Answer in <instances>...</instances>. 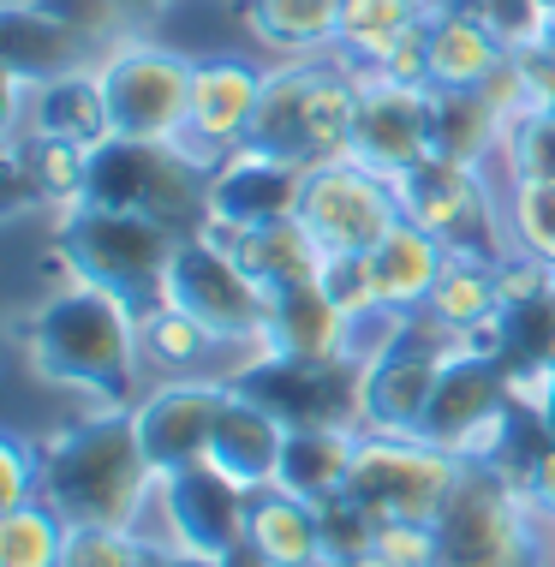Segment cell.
<instances>
[{"instance_id":"cell-1","label":"cell","mask_w":555,"mask_h":567,"mask_svg":"<svg viewBox=\"0 0 555 567\" xmlns=\"http://www.w3.org/2000/svg\"><path fill=\"white\" fill-rule=\"evenodd\" d=\"M137 317L144 311L114 287L66 281L24 317L30 364H37V377L79 389L102 406H137L132 389H137V371H144Z\"/></svg>"},{"instance_id":"cell-2","label":"cell","mask_w":555,"mask_h":567,"mask_svg":"<svg viewBox=\"0 0 555 567\" xmlns=\"http://www.w3.org/2000/svg\"><path fill=\"white\" fill-rule=\"evenodd\" d=\"M162 472L150 466L144 436L132 424V406H102L84 424L60 431L42 449V496L72 526H132L144 532V514L156 508Z\"/></svg>"},{"instance_id":"cell-3","label":"cell","mask_w":555,"mask_h":567,"mask_svg":"<svg viewBox=\"0 0 555 567\" xmlns=\"http://www.w3.org/2000/svg\"><path fill=\"white\" fill-rule=\"evenodd\" d=\"M537 502L502 460H466L454 496L442 502L436 567H544L537 556Z\"/></svg>"},{"instance_id":"cell-4","label":"cell","mask_w":555,"mask_h":567,"mask_svg":"<svg viewBox=\"0 0 555 567\" xmlns=\"http://www.w3.org/2000/svg\"><path fill=\"white\" fill-rule=\"evenodd\" d=\"M84 204L132 209V216L162 221L174 239H192L209 227V167H197L179 144H114L90 150V186Z\"/></svg>"},{"instance_id":"cell-5","label":"cell","mask_w":555,"mask_h":567,"mask_svg":"<svg viewBox=\"0 0 555 567\" xmlns=\"http://www.w3.org/2000/svg\"><path fill=\"white\" fill-rule=\"evenodd\" d=\"M174 234L150 216H132V209H96L79 204L60 216V264H66L72 281H96L126 293L137 311L162 299L167 264H174Z\"/></svg>"},{"instance_id":"cell-6","label":"cell","mask_w":555,"mask_h":567,"mask_svg":"<svg viewBox=\"0 0 555 567\" xmlns=\"http://www.w3.org/2000/svg\"><path fill=\"white\" fill-rule=\"evenodd\" d=\"M96 79L107 96L114 137H132V144H179L185 137L197 84L192 54L167 49V42H120L114 54H102Z\"/></svg>"},{"instance_id":"cell-7","label":"cell","mask_w":555,"mask_h":567,"mask_svg":"<svg viewBox=\"0 0 555 567\" xmlns=\"http://www.w3.org/2000/svg\"><path fill=\"white\" fill-rule=\"evenodd\" d=\"M407 221H419L424 234H436L449 251H477V257H502L514 251L507 239V204L490 186L484 167L454 162V156H430L412 174L394 179Z\"/></svg>"},{"instance_id":"cell-8","label":"cell","mask_w":555,"mask_h":567,"mask_svg":"<svg viewBox=\"0 0 555 567\" xmlns=\"http://www.w3.org/2000/svg\"><path fill=\"white\" fill-rule=\"evenodd\" d=\"M299 221L311 227L329 257H370L407 221V209H400V186L389 174H377V167L352 156H335L305 167Z\"/></svg>"},{"instance_id":"cell-9","label":"cell","mask_w":555,"mask_h":567,"mask_svg":"<svg viewBox=\"0 0 555 567\" xmlns=\"http://www.w3.org/2000/svg\"><path fill=\"white\" fill-rule=\"evenodd\" d=\"M162 299L179 305V311H192L197 323H209L215 334H227L234 347H257V352H264L269 287L257 281V275H245V264L209 234V227L174 245Z\"/></svg>"},{"instance_id":"cell-10","label":"cell","mask_w":555,"mask_h":567,"mask_svg":"<svg viewBox=\"0 0 555 567\" xmlns=\"http://www.w3.org/2000/svg\"><path fill=\"white\" fill-rule=\"evenodd\" d=\"M460 466L449 449L424 436H382L364 431L359 436V460H352V484L347 496H359L377 519H436L442 502L454 496Z\"/></svg>"},{"instance_id":"cell-11","label":"cell","mask_w":555,"mask_h":567,"mask_svg":"<svg viewBox=\"0 0 555 567\" xmlns=\"http://www.w3.org/2000/svg\"><path fill=\"white\" fill-rule=\"evenodd\" d=\"M514 394H507V364L502 359H466L442 364L436 401L424 412V442L449 449L454 460H502L514 442Z\"/></svg>"},{"instance_id":"cell-12","label":"cell","mask_w":555,"mask_h":567,"mask_svg":"<svg viewBox=\"0 0 555 567\" xmlns=\"http://www.w3.org/2000/svg\"><path fill=\"white\" fill-rule=\"evenodd\" d=\"M239 394L269 406L287 431H322L347 424L359 431V364L352 359H281V352H251L234 377Z\"/></svg>"},{"instance_id":"cell-13","label":"cell","mask_w":555,"mask_h":567,"mask_svg":"<svg viewBox=\"0 0 555 567\" xmlns=\"http://www.w3.org/2000/svg\"><path fill=\"white\" fill-rule=\"evenodd\" d=\"M156 514L167 526V549L197 561H234L245 549V519H251V489H239L227 472H215L209 460L167 472L156 489Z\"/></svg>"},{"instance_id":"cell-14","label":"cell","mask_w":555,"mask_h":567,"mask_svg":"<svg viewBox=\"0 0 555 567\" xmlns=\"http://www.w3.org/2000/svg\"><path fill=\"white\" fill-rule=\"evenodd\" d=\"M264 84H269V72L251 66V60H239V54L197 60L192 120H185V137H179L185 156L215 174V162H222L227 150L251 144L257 109H264Z\"/></svg>"},{"instance_id":"cell-15","label":"cell","mask_w":555,"mask_h":567,"mask_svg":"<svg viewBox=\"0 0 555 567\" xmlns=\"http://www.w3.org/2000/svg\"><path fill=\"white\" fill-rule=\"evenodd\" d=\"M227 382H209V377H179V382H162L150 389L144 401L132 406V424L144 436V454L150 466L162 472H179V466H197L209 460V442H215V424H222V406H227Z\"/></svg>"},{"instance_id":"cell-16","label":"cell","mask_w":555,"mask_h":567,"mask_svg":"<svg viewBox=\"0 0 555 567\" xmlns=\"http://www.w3.org/2000/svg\"><path fill=\"white\" fill-rule=\"evenodd\" d=\"M436 156V90L419 84H370L359 102V132H352V162L377 174H412L419 162Z\"/></svg>"},{"instance_id":"cell-17","label":"cell","mask_w":555,"mask_h":567,"mask_svg":"<svg viewBox=\"0 0 555 567\" xmlns=\"http://www.w3.org/2000/svg\"><path fill=\"white\" fill-rule=\"evenodd\" d=\"M305 197V162L269 156L257 144H239L209 174V221L215 227H264L292 221Z\"/></svg>"},{"instance_id":"cell-18","label":"cell","mask_w":555,"mask_h":567,"mask_svg":"<svg viewBox=\"0 0 555 567\" xmlns=\"http://www.w3.org/2000/svg\"><path fill=\"white\" fill-rule=\"evenodd\" d=\"M442 364H454V359L407 341V334H400V347H389L382 359L359 364V431L419 436L424 412H430V401H436Z\"/></svg>"},{"instance_id":"cell-19","label":"cell","mask_w":555,"mask_h":567,"mask_svg":"<svg viewBox=\"0 0 555 567\" xmlns=\"http://www.w3.org/2000/svg\"><path fill=\"white\" fill-rule=\"evenodd\" d=\"M7 132H42L79 150L114 144L102 79L96 72H42L37 84H24V72H12V126Z\"/></svg>"},{"instance_id":"cell-20","label":"cell","mask_w":555,"mask_h":567,"mask_svg":"<svg viewBox=\"0 0 555 567\" xmlns=\"http://www.w3.org/2000/svg\"><path fill=\"white\" fill-rule=\"evenodd\" d=\"M137 352H144V371H156L162 382L209 377V382H227V389H234L239 364L251 359L257 347H234L227 334L197 323L192 311L156 299V305H144V317H137Z\"/></svg>"},{"instance_id":"cell-21","label":"cell","mask_w":555,"mask_h":567,"mask_svg":"<svg viewBox=\"0 0 555 567\" xmlns=\"http://www.w3.org/2000/svg\"><path fill=\"white\" fill-rule=\"evenodd\" d=\"M347 334H352V317L322 293V281H292L269 293L264 352H281V359H347Z\"/></svg>"},{"instance_id":"cell-22","label":"cell","mask_w":555,"mask_h":567,"mask_svg":"<svg viewBox=\"0 0 555 567\" xmlns=\"http://www.w3.org/2000/svg\"><path fill=\"white\" fill-rule=\"evenodd\" d=\"M7 179H12V204H37V209H79L90 186V150L60 144L42 132H7Z\"/></svg>"},{"instance_id":"cell-23","label":"cell","mask_w":555,"mask_h":567,"mask_svg":"<svg viewBox=\"0 0 555 567\" xmlns=\"http://www.w3.org/2000/svg\"><path fill=\"white\" fill-rule=\"evenodd\" d=\"M281 449H287V424L275 419L269 406H257L251 394H227L222 424H215L209 442V466L227 472L239 489H269L275 472H281Z\"/></svg>"},{"instance_id":"cell-24","label":"cell","mask_w":555,"mask_h":567,"mask_svg":"<svg viewBox=\"0 0 555 567\" xmlns=\"http://www.w3.org/2000/svg\"><path fill=\"white\" fill-rule=\"evenodd\" d=\"M507 54H514V42L472 0L430 19V90H477Z\"/></svg>"},{"instance_id":"cell-25","label":"cell","mask_w":555,"mask_h":567,"mask_svg":"<svg viewBox=\"0 0 555 567\" xmlns=\"http://www.w3.org/2000/svg\"><path fill=\"white\" fill-rule=\"evenodd\" d=\"M209 234L222 239L245 264V275H257L269 293L275 287H292V281H317L322 264H329V251H322L317 234L299 216L292 221H264V227H215L209 221Z\"/></svg>"},{"instance_id":"cell-26","label":"cell","mask_w":555,"mask_h":567,"mask_svg":"<svg viewBox=\"0 0 555 567\" xmlns=\"http://www.w3.org/2000/svg\"><path fill=\"white\" fill-rule=\"evenodd\" d=\"M449 257L454 251L436 234H424L419 221H400L364 264H370V287H377V299L389 305V311H424L430 287L449 269Z\"/></svg>"},{"instance_id":"cell-27","label":"cell","mask_w":555,"mask_h":567,"mask_svg":"<svg viewBox=\"0 0 555 567\" xmlns=\"http://www.w3.org/2000/svg\"><path fill=\"white\" fill-rule=\"evenodd\" d=\"M245 549L269 567H317L322 561V519L317 502L287 496L281 484L251 489V519H245Z\"/></svg>"},{"instance_id":"cell-28","label":"cell","mask_w":555,"mask_h":567,"mask_svg":"<svg viewBox=\"0 0 555 567\" xmlns=\"http://www.w3.org/2000/svg\"><path fill=\"white\" fill-rule=\"evenodd\" d=\"M359 436L364 431H347V424H322V431H287V449H281V472L275 484L299 502H335L347 496L352 484V460H359Z\"/></svg>"},{"instance_id":"cell-29","label":"cell","mask_w":555,"mask_h":567,"mask_svg":"<svg viewBox=\"0 0 555 567\" xmlns=\"http://www.w3.org/2000/svg\"><path fill=\"white\" fill-rule=\"evenodd\" d=\"M359 102H364V79L347 66L341 54H322L317 60V79H311V96H305V167L352 156Z\"/></svg>"},{"instance_id":"cell-30","label":"cell","mask_w":555,"mask_h":567,"mask_svg":"<svg viewBox=\"0 0 555 567\" xmlns=\"http://www.w3.org/2000/svg\"><path fill=\"white\" fill-rule=\"evenodd\" d=\"M257 42L275 54L305 60V54H335L341 42V0H245Z\"/></svg>"},{"instance_id":"cell-31","label":"cell","mask_w":555,"mask_h":567,"mask_svg":"<svg viewBox=\"0 0 555 567\" xmlns=\"http://www.w3.org/2000/svg\"><path fill=\"white\" fill-rule=\"evenodd\" d=\"M430 317H436L442 329L454 334H472L484 323H496L507 311L502 305V281H496V257H477V251H454L449 269H442V281L430 287Z\"/></svg>"},{"instance_id":"cell-32","label":"cell","mask_w":555,"mask_h":567,"mask_svg":"<svg viewBox=\"0 0 555 567\" xmlns=\"http://www.w3.org/2000/svg\"><path fill=\"white\" fill-rule=\"evenodd\" d=\"M317 60H322V54L281 60V66L269 72L264 109H257V126H251V144H257V150L287 156V162H305V96H311Z\"/></svg>"},{"instance_id":"cell-33","label":"cell","mask_w":555,"mask_h":567,"mask_svg":"<svg viewBox=\"0 0 555 567\" xmlns=\"http://www.w3.org/2000/svg\"><path fill=\"white\" fill-rule=\"evenodd\" d=\"M507 120L490 109L484 90H436V156L490 167L502 156Z\"/></svg>"},{"instance_id":"cell-34","label":"cell","mask_w":555,"mask_h":567,"mask_svg":"<svg viewBox=\"0 0 555 567\" xmlns=\"http://www.w3.org/2000/svg\"><path fill=\"white\" fill-rule=\"evenodd\" d=\"M419 24H424V0H341V42H335V54L347 66H370V60H382Z\"/></svg>"},{"instance_id":"cell-35","label":"cell","mask_w":555,"mask_h":567,"mask_svg":"<svg viewBox=\"0 0 555 567\" xmlns=\"http://www.w3.org/2000/svg\"><path fill=\"white\" fill-rule=\"evenodd\" d=\"M72 519L49 496L24 502V508L0 514V567H60L66 561Z\"/></svg>"},{"instance_id":"cell-36","label":"cell","mask_w":555,"mask_h":567,"mask_svg":"<svg viewBox=\"0 0 555 567\" xmlns=\"http://www.w3.org/2000/svg\"><path fill=\"white\" fill-rule=\"evenodd\" d=\"M502 204L514 251H532L555 269V179H514V186H502Z\"/></svg>"},{"instance_id":"cell-37","label":"cell","mask_w":555,"mask_h":567,"mask_svg":"<svg viewBox=\"0 0 555 567\" xmlns=\"http://www.w3.org/2000/svg\"><path fill=\"white\" fill-rule=\"evenodd\" d=\"M162 544H150L132 526H72L60 567H150Z\"/></svg>"},{"instance_id":"cell-38","label":"cell","mask_w":555,"mask_h":567,"mask_svg":"<svg viewBox=\"0 0 555 567\" xmlns=\"http://www.w3.org/2000/svg\"><path fill=\"white\" fill-rule=\"evenodd\" d=\"M322 519V561H364L377 549V526L382 519L364 508L359 496H335L317 508Z\"/></svg>"},{"instance_id":"cell-39","label":"cell","mask_w":555,"mask_h":567,"mask_svg":"<svg viewBox=\"0 0 555 567\" xmlns=\"http://www.w3.org/2000/svg\"><path fill=\"white\" fill-rule=\"evenodd\" d=\"M42 496V449H30L19 431L0 436V514Z\"/></svg>"},{"instance_id":"cell-40","label":"cell","mask_w":555,"mask_h":567,"mask_svg":"<svg viewBox=\"0 0 555 567\" xmlns=\"http://www.w3.org/2000/svg\"><path fill=\"white\" fill-rule=\"evenodd\" d=\"M370 556L382 567H436V526L430 519H382Z\"/></svg>"},{"instance_id":"cell-41","label":"cell","mask_w":555,"mask_h":567,"mask_svg":"<svg viewBox=\"0 0 555 567\" xmlns=\"http://www.w3.org/2000/svg\"><path fill=\"white\" fill-rule=\"evenodd\" d=\"M322 293H329L335 305H341L347 317H364V311H377V287H370V264L364 257H329V264H322Z\"/></svg>"},{"instance_id":"cell-42","label":"cell","mask_w":555,"mask_h":567,"mask_svg":"<svg viewBox=\"0 0 555 567\" xmlns=\"http://www.w3.org/2000/svg\"><path fill=\"white\" fill-rule=\"evenodd\" d=\"M514 60H520V79H526V102H532V114H549V120H555V54L532 49V42H520Z\"/></svg>"},{"instance_id":"cell-43","label":"cell","mask_w":555,"mask_h":567,"mask_svg":"<svg viewBox=\"0 0 555 567\" xmlns=\"http://www.w3.org/2000/svg\"><path fill=\"white\" fill-rule=\"evenodd\" d=\"M150 567H215V561H197V556H179V549H156V561H150Z\"/></svg>"},{"instance_id":"cell-44","label":"cell","mask_w":555,"mask_h":567,"mask_svg":"<svg viewBox=\"0 0 555 567\" xmlns=\"http://www.w3.org/2000/svg\"><path fill=\"white\" fill-rule=\"evenodd\" d=\"M317 567H382L377 556H364V561H317Z\"/></svg>"}]
</instances>
